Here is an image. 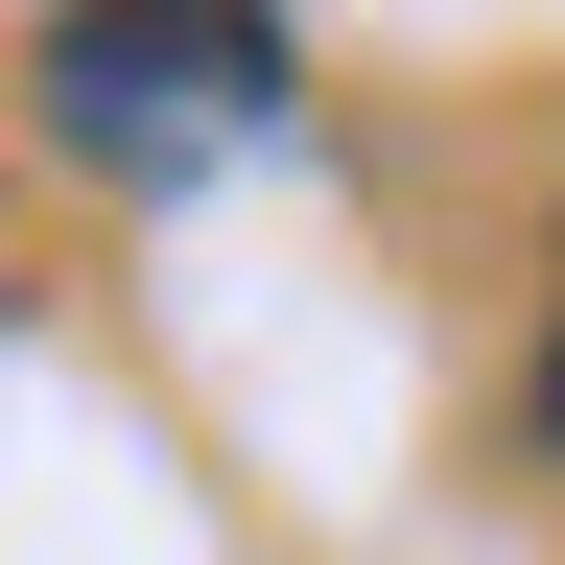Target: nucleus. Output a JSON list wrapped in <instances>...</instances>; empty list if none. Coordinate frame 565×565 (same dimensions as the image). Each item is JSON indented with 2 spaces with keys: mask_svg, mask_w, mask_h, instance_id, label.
Segmentation results:
<instances>
[{
  "mask_svg": "<svg viewBox=\"0 0 565 565\" xmlns=\"http://www.w3.org/2000/svg\"><path fill=\"white\" fill-rule=\"evenodd\" d=\"M24 95L71 166H212V141L282 118V24H47Z\"/></svg>",
  "mask_w": 565,
  "mask_h": 565,
  "instance_id": "nucleus-1",
  "label": "nucleus"
},
{
  "mask_svg": "<svg viewBox=\"0 0 565 565\" xmlns=\"http://www.w3.org/2000/svg\"><path fill=\"white\" fill-rule=\"evenodd\" d=\"M542 448H565V307H542Z\"/></svg>",
  "mask_w": 565,
  "mask_h": 565,
  "instance_id": "nucleus-2",
  "label": "nucleus"
}]
</instances>
